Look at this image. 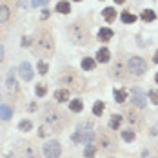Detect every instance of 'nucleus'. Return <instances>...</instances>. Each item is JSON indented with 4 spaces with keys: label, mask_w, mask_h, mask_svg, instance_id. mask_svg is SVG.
Listing matches in <instances>:
<instances>
[{
    "label": "nucleus",
    "mask_w": 158,
    "mask_h": 158,
    "mask_svg": "<svg viewBox=\"0 0 158 158\" xmlns=\"http://www.w3.org/2000/svg\"><path fill=\"white\" fill-rule=\"evenodd\" d=\"M46 18H49V11H48V9H44V11H42V15H40V20H46Z\"/></svg>",
    "instance_id": "35"
},
{
    "label": "nucleus",
    "mask_w": 158,
    "mask_h": 158,
    "mask_svg": "<svg viewBox=\"0 0 158 158\" xmlns=\"http://www.w3.org/2000/svg\"><path fill=\"white\" fill-rule=\"evenodd\" d=\"M71 140L75 143H89L95 140V133H93V129H82V127H78L77 131H75V135L71 136Z\"/></svg>",
    "instance_id": "5"
},
{
    "label": "nucleus",
    "mask_w": 158,
    "mask_h": 158,
    "mask_svg": "<svg viewBox=\"0 0 158 158\" xmlns=\"http://www.w3.org/2000/svg\"><path fill=\"white\" fill-rule=\"evenodd\" d=\"M4 60V46H0V62Z\"/></svg>",
    "instance_id": "36"
},
{
    "label": "nucleus",
    "mask_w": 158,
    "mask_h": 158,
    "mask_svg": "<svg viewBox=\"0 0 158 158\" xmlns=\"http://www.w3.org/2000/svg\"><path fill=\"white\" fill-rule=\"evenodd\" d=\"M31 129H33L31 120H22V122L18 124V131H22V133H27V131H31Z\"/></svg>",
    "instance_id": "25"
},
{
    "label": "nucleus",
    "mask_w": 158,
    "mask_h": 158,
    "mask_svg": "<svg viewBox=\"0 0 158 158\" xmlns=\"http://www.w3.org/2000/svg\"><path fill=\"white\" fill-rule=\"evenodd\" d=\"M113 35H114V33H113L111 27H100V29H98V40H100V42H109L111 38H113Z\"/></svg>",
    "instance_id": "10"
},
{
    "label": "nucleus",
    "mask_w": 158,
    "mask_h": 158,
    "mask_svg": "<svg viewBox=\"0 0 158 158\" xmlns=\"http://www.w3.org/2000/svg\"><path fill=\"white\" fill-rule=\"evenodd\" d=\"M7 20H9V7L0 6V24H6Z\"/></svg>",
    "instance_id": "22"
},
{
    "label": "nucleus",
    "mask_w": 158,
    "mask_h": 158,
    "mask_svg": "<svg viewBox=\"0 0 158 158\" xmlns=\"http://www.w3.org/2000/svg\"><path fill=\"white\" fill-rule=\"evenodd\" d=\"M42 153H44L46 158H60V155H62V145H60V142H56V140H49V142L44 143Z\"/></svg>",
    "instance_id": "4"
},
{
    "label": "nucleus",
    "mask_w": 158,
    "mask_h": 158,
    "mask_svg": "<svg viewBox=\"0 0 158 158\" xmlns=\"http://www.w3.org/2000/svg\"><path fill=\"white\" fill-rule=\"evenodd\" d=\"M114 2H116V4H124L126 0H114Z\"/></svg>",
    "instance_id": "39"
},
{
    "label": "nucleus",
    "mask_w": 158,
    "mask_h": 158,
    "mask_svg": "<svg viewBox=\"0 0 158 158\" xmlns=\"http://www.w3.org/2000/svg\"><path fill=\"white\" fill-rule=\"evenodd\" d=\"M56 13H62V15H69L71 13V4L67 2V0H60L58 4H56Z\"/></svg>",
    "instance_id": "12"
},
{
    "label": "nucleus",
    "mask_w": 158,
    "mask_h": 158,
    "mask_svg": "<svg viewBox=\"0 0 158 158\" xmlns=\"http://www.w3.org/2000/svg\"><path fill=\"white\" fill-rule=\"evenodd\" d=\"M13 116V109L7 104H0V118L2 120H9Z\"/></svg>",
    "instance_id": "15"
},
{
    "label": "nucleus",
    "mask_w": 158,
    "mask_h": 158,
    "mask_svg": "<svg viewBox=\"0 0 158 158\" xmlns=\"http://www.w3.org/2000/svg\"><path fill=\"white\" fill-rule=\"evenodd\" d=\"M96 155V145L93 142L85 143V149H84V156L85 158H93Z\"/></svg>",
    "instance_id": "20"
},
{
    "label": "nucleus",
    "mask_w": 158,
    "mask_h": 158,
    "mask_svg": "<svg viewBox=\"0 0 158 158\" xmlns=\"http://www.w3.org/2000/svg\"><path fill=\"white\" fill-rule=\"evenodd\" d=\"M36 69H38V73H40V75H46V73L49 71V65H48V62H44V60H38Z\"/></svg>",
    "instance_id": "27"
},
{
    "label": "nucleus",
    "mask_w": 158,
    "mask_h": 158,
    "mask_svg": "<svg viewBox=\"0 0 158 158\" xmlns=\"http://www.w3.org/2000/svg\"><path fill=\"white\" fill-rule=\"evenodd\" d=\"M111 60V51L107 48H100L96 51V62L100 64H107Z\"/></svg>",
    "instance_id": "9"
},
{
    "label": "nucleus",
    "mask_w": 158,
    "mask_h": 158,
    "mask_svg": "<svg viewBox=\"0 0 158 158\" xmlns=\"http://www.w3.org/2000/svg\"><path fill=\"white\" fill-rule=\"evenodd\" d=\"M120 18H122V22H124V24H133V22H136V15L129 13L127 9L122 13V16H120Z\"/></svg>",
    "instance_id": "21"
},
{
    "label": "nucleus",
    "mask_w": 158,
    "mask_h": 158,
    "mask_svg": "<svg viewBox=\"0 0 158 158\" xmlns=\"http://www.w3.org/2000/svg\"><path fill=\"white\" fill-rule=\"evenodd\" d=\"M140 18H142L143 22H153V20H156V13L153 9H143L142 13H140Z\"/></svg>",
    "instance_id": "18"
},
{
    "label": "nucleus",
    "mask_w": 158,
    "mask_h": 158,
    "mask_svg": "<svg viewBox=\"0 0 158 158\" xmlns=\"http://www.w3.org/2000/svg\"><path fill=\"white\" fill-rule=\"evenodd\" d=\"M53 131H51V127L49 126H40V129H38V136L40 138H46V136H49Z\"/></svg>",
    "instance_id": "28"
},
{
    "label": "nucleus",
    "mask_w": 158,
    "mask_h": 158,
    "mask_svg": "<svg viewBox=\"0 0 158 158\" xmlns=\"http://www.w3.org/2000/svg\"><path fill=\"white\" fill-rule=\"evenodd\" d=\"M104 109H106V104H104V102H95V106H93V114H95V116H102Z\"/></svg>",
    "instance_id": "24"
},
{
    "label": "nucleus",
    "mask_w": 158,
    "mask_h": 158,
    "mask_svg": "<svg viewBox=\"0 0 158 158\" xmlns=\"http://www.w3.org/2000/svg\"><path fill=\"white\" fill-rule=\"evenodd\" d=\"M82 69L84 71H93L95 69V65H96V62H95V58H91V56H85V58H82Z\"/></svg>",
    "instance_id": "16"
},
{
    "label": "nucleus",
    "mask_w": 158,
    "mask_h": 158,
    "mask_svg": "<svg viewBox=\"0 0 158 158\" xmlns=\"http://www.w3.org/2000/svg\"><path fill=\"white\" fill-rule=\"evenodd\" d=\"M73 2H82V0H73Z\"/></svg>",
    "instance_id": "41"
},
{
    "label": "nucleus",
    "mask_w": 158,
    "mask_h": 158,
    "mask_svg": "<svg viewBox=\"0 0 158 158\" xmlns=\"http://www.w3.org/2000/svg\"><path fill=\"white\" fill-rule=\"evenodd\" d=\"M127 67H129V71L135 77H142L147 71V64H145V60H143L142 56H131L129 62H127Z\"/></svg>",
    "instance_id": "3"
},
{
    "label": "nucleus",
    "mask_w": 158,
    "mask_h": 158,
    "mask_svg": "<svg viewBox=\"0 0 158 158\" xmlns=\"http://www.w3.org/2000/svg\"><path fill=\"white\" fill-rule=\"evenodd\" d=\"M69 38H71L75 44L84 46V44H87L89 35H87V29H85V27H82L78 22H77V24H73V26L69 27Z\"/></svg>",
    "instance_id": "2"
},
{
    "label": "nucleus",
    "mask_w": 158,
    "mask_h": 158,
    "mask_svg": "<svg viewBox=\"0 0 158 158\" xmlns=\"http://www.w3.org/2000/svg\"><path fill=\"white\" fill-rule=\"evenodd\" d=\"M127 120H129V122H133V124H140V120L136 118V114H135V113H129V116H127Z\"/></svg>",
    "instance_id": "33"
},
{
    "label": "nucleus",
    "mask_w": 158,
    "mask_h": 158,
    "mask_svg": "<svg viewBox=\"0 0 158 158\" xmlns=\"http://www.w3.org/2000/svg\"><path fill=\"white\" fill-rule=\"evenodd\" d=\"M100 2H102V0H100Z\"/></svg>",
    "instance_id": "42"
},
{
    "label": "nucleus",
    "mask_w": 158,
    "mask_h": 158,
    "mask_svg": "<svg viewBox=\"0 0 158 158\" xmlns=\"http://www.w3.org/2000/svg\"><path fill=\"white\" fill-rule=\"evenodd\" d=\"M135 138H136V133H135V131H131V129L122 131V140H124V142H133Z\"/></svg>",
    "instance_id": "23"
},
{
    "label": "nucleus",
    "mask_w": 158,
    "mask_h": 158,
    "mask_svg": "<svg viewBox=\"0 0 158 158\" xmlns=\"http://www.w3.org/2000/svg\"><path fill=\"white\" fill-rule=\"evenodd\" d=\"M53 51H55L53 38L49 35H40L38 40L35 42V53L40 56H49V55H53Z\"/></svg>",
    "instance_id": "1"
},
{
    "label": "nucleus",
    "mask_w": 158,
    "mask_h": 158,
    "mask_svg": "<svg viewBox=\"0 0 158 158\" xmlns=\"http://www.w3.org/2000/svg\"><path fill=\"white\" fill-rule=\"evenodd\" d=\"M129 96V91L127 89H114V102L116 104H124Z\"/></svg>",
    "instance_id": "13"
},
{
    "label": "nucleus",
    "mask_w": 158,
    "mask_h": 158,
    "mask_svg": "<svg viewBox=\"0 0 158 158\" xmlns=\"http://www.w3.org/2000/svg\"><path fill=\"white\" fill-rule=\"evenodd\" d=\"M129 96H131V102L138 107V109H143L145 107V95H143V91L140 87H133L131 91H129Z\"/></svg>",
    "instance_id": "6"
},
{
    "label": "nucleus",
    "mask_w": 158,
    "mask_h": 158,
    "mask_svg": "<svg viewBox=\"0 0 158 158\" xmlns=\"http://www.w3.org/2000/svg\"><path fill=\"white\" fill-rule=\"evenodd\" d=\"M120 126H122V114H113L109 120V129L111 131H116Z\"/></svg>",
    "instance_id": "17"
},
{
    "label": "nucleus",
    "mask_w": 158,
    "mask_h": 158,
    "mask_svg": "<svg viewBox=\"0 0 158 158\" xmlns=\"http://www.w3.org/2000/svg\"><path fill=\"white\" fill-rule=\"evenodd\" d=\"M48 0H31V6L33 7H40V6H44Z\"/></svg>",
    "instance_id": "34"
},
{
    "label": "nucleus",
    "mask_w": 158,
    "mask_h": 158,
    "mask_svg": "<svg viewBox=\"0 0 158 158\" xmlns=\"http://www.w3.org/2000/svg\"><path fill=\"white\" fill-rule=\"evenodd\" d=\"M153 62H155V64H158V51L155 53V56H153Z\"/></svg>",
    "instance_id": "38"
},
{
    "label": "nucleus",
    "mask_w": 158,
    "mask_h": 158,
    "mask_svg": "<svg viewBox=\"0 0 158 158\" xmlns=\"http://www.w3.org/2000/svg\"><path fill=\"white\" fill-rule=\"evenodd\" d=\"M100 143H102V147H104V149H109V147H111L109 138H106V136H102V138H100Z\"/></svg>",
    "instance_id": "32"
},
{
    "label": "nucleus",
    "mask_w": 158,
    "mask_h": 158,
    "mask_svg": "<svg viewBox=\"0 0 158 158\" xmlns=\"http://www.w3.org/2000/svg\"><path fill=\"white\" fill-rule=\"evenodd\" d=\"M24 153H26V158H36L35 151H33L31 143H27V147H24Z\"/></svg>",
    "instance_id": "30"
},
{
    "label": "nucleus",
    "mask_w": 158,
    "mask_h": 158,
    "mask_svg": "<svg viewBox=\"0 0 158 158\" xmlns=\"http://www.w3.org/2000/svg\"><path fill=\"white\" fill-rule=\"evenodd\" d=\"M6 85H7V89H9V91H16V89H18V82H16V78H15V71H13V69L7 73Z\"/></svg>",
    "instance_id": "11"
},
{
    "label": "nucleus",
    "mask_w": 158,
    "mask_h": 158,
    "mask_svg": "<svg viewBox=\"0 0 158 158\" xmlns=\"http://www.w3.org/2000/svg\"><path fill=\"white\" fill-rule=\"evenodd\" d=\"M31 42H33L31 36H24V38H22V44H20V46H22V48H27V46H31Z\"/></svg>",
    "instance_id": "31"
},
{
    "label": "nucleus",
    "mask_w": 158,
    "mask_h": 158,
    "mask_svg": "<svg viewBox=\"0 0 158 158\" xmlns=\"http://www.w3.org/2000/svg\"><path fill=\"white\" fill-rule=\"evenodd\" d=\"M18 75H20V78L26 80V82H31L33 77H35V73H33V67L29 62H22L18 65Z\"/></svg>",
    "instance_id": "7"
},
{
    "label": "nucleus",
    "mask_w": 158,
    "mask_h": 158,
    "mask_svg": "<svg viewBox=\"0 0 158 158\" xmlns=\"http://www.w3.org/2000/svg\"><path fill=\"white\" fill-rule=\"evenodd\" d=\"M69 109L73 111V113H80V111L84 109V102H82L80 98H75V100H71V102H69Z\"/></svg>",
    "instance_id": "19"
},
{
    "label": "nucleus",
    "mask_w": 158,
    "mask_h": 158,
    "mask_svg": "<svg viewBox=\"0 0 158 158\" xmlns=\"http://www.w3.org/2000/svg\"><path fill=\"white\" fill-rule=\"evenodd\" d=\"M69 89L67 87H62V89H56L55 91V102H58V104H62V102H69Z\"/></svg>",
    "instance_id": "8"
},
{
    "label": "nucleus",
    "mask_w": 158,
    "mask_h": 158,
    "mask_svg": "<svg viewBox=\"0 0 158 158\" xmlns=\"http://www.w3.org/2000/svg\"><path fill=\"white\" fill-rule=\"evenodd\" d=\"M155 82H156V84H158V73H156V75H155Z\"/></svg>",
    "instance_id": "40"
},
{
    "label": "nucleus",
    "mask_w": 158,
    "mask_h": 158,
    "mask_svg": "<svg viewBox=\"0 0 158 158\" xmlns=\"http://www.w3.org/2000/svg\"><path fill=\"white\" fill-rule=\"evenodd\" d=\"M116 9L114 7H106L104 11H102V16H104V20L106 22H114V18H116Z\"/></svg>",
    "instance_id": "14"
},
{
    "label": "nucleus",
    "mask_w": 158,
    "mask_h": 158,
    "mask_svg": "<svg viewBox=\"0 0 158 158\" xmlns=\"http://www.w3.org/2000/svg\"><path fill=\"white\" fill-rule=\"evenodd\" d=\"M149 100H151V104H155V106H158V91L156 89H151L149 91Z\"/></svg>",
    "instance_id": "29"
},
{
    "label": "nucleus",
    "mask_w": 158,
    "mask_h": 158,
    "mask_svg": "<svg viewBox=\"0 0 158 158\" xmlns=\"http://www.w3.org/2000/svg\"><path fill=\"white\" fill-rule=\"evenodd\" d=\"M35 95H36V96H46V95H48V87H46L44 84L35 85Z\"/></svg>",
    "instance_id": "26"
},
{
    "label": "nucleus",
    "mask_w": 158,
    "mask_h": 158,
    "mask_svg": "<svg viewBox=\"0 0 158 158\" xmlns=\"http://www.w3.org/2000/svg\"><path fill=\"white\" fill-rule=\"evenodd\" d=\"M151 135H153V136H155V135H158V126H156V127H153V129H151Z\"/></svg>",
    "instance_id": "37"
}]
</instances>
